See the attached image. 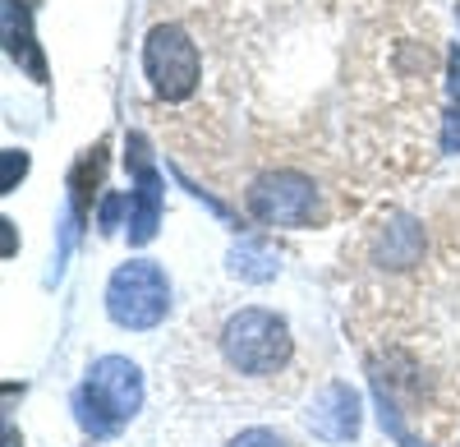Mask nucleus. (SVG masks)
I'll list each match as a JSON object with an SVG mask.
<instances>
[{
	"mask_svg": "<svg viewBox=\"0 0 460 447\" xmlns=\"http://www.w3.org/2000/svg\"><path fill=\"white\" fill-rule=\"evenodd\" d=\"M138 406H143V374L125 355H102L88 369V383L74 392V416L93 438H106L120 425H129Z\"/></svg>",
	"mask_w": 460,
	"mask_h": 447,
	"instance_id": "1",
	"label": "nucleus"
},
{
	"mask_svg": "<svg viewBox=\"0 0 460 447\" xmlns=\"http://www.w3.org/2000/svg\"><path fill=\"white\" fill-rule=\"evenodd\" d=\"M290 327L272 309H240L221 323V355L244 379H277L290 364Z\"/></svg>",
	"mask_w": 460,
	"mask_h": 447,
	"instance_id": "2",
	"label": "nucleus"
},
{
	"mask_svg": "<svg viewBox=\"0 0 460 447\" xmlns=\"http://www.w3.org/2000/svg\"><path fill=\"white\" fill-rule=\"evenodd\" d=\"M171 309V282L157 264L147 258H129L111 273L106 282V314L115 327H129V332H147L157 327Z\"/></svg>",
	"mask_w": 460,
	"mask_h": 447,
	"instance_id": "3",
	"label": "nucleus"
},
{
	"mask_svg": "<svg viewBox=\"0 0 460 447\" xmlns=\"http://www.w3.org/2000/svg\"><path fill=\"white\" fill-rule=\"evenodd\" d=\"M143 69L147 84L162 102H184L194 97L199 79H203V56L199 42L189 37L180 23H157L143 42Z\"/></svg>",
	"mask_w": 460,
	"mask_h": 447,
	"instance_id": "4",
	"label": "nucleus"
},
{
	"mask_svg": "<svg viewBox=\"0 0 460 447\" xmlns=\"http://www.w3.org/2000/svg\"><path fill=\"white\" fill-rule=\"evenodd\" d=\"M249 212L267 227L304 231L318 221V184L299 171H267L249 184Z\"/></svg>",
	"mask_w": 460,
	"mask_h": 447,
	"instance_id": "5",
	"label": "nucleus"
},
{
	"mask_svg": "<svg viewBox=\"0 0 460 447\" xmlns=\"http://www.w3.org/2000/svg\"><path fill=\"white\" fill-rule=\"evenodd\" d=\"M125 162L134 166V212H129V245H147L162 227V175L152 166V153H147V139L143 134H129L125 139Z\"/></svg>",
	"mask_w": 460,
	"mask_h": 447,
	"instance_id": "6",
	"label": "nucleus"
},
{
	"mask_svg": "<svg viewBox=\"0 0 460 447\" xmlns=\"http://www.w3.org/2000/svg\"><path fill=\"white\" fill-rule=\"evenodd\" d=\"M359 420H364V401L350 383H327L318 397H314V411H309V429L327 443H350L359 434Z\"/></svg>",
	"mask_w": 460,
	"mask_h": 447,
	"instance_id": "7",
	"label": "nucleus"
},
{
	"mask_svg": "<svg viewBox=\"0 0 460 447\" xmlns=\"http://www.w3.org/2000/svg\"><path fill=\"white\" fill-rule=\"evenodd\" d=\"M377 264L382 268H414L424 264V227L414 217H387L377 231Z\"/></svg>",
	"mask_w": 460,
	"mask_h": 447,
	"instance_id": "8",
	"label": "nucleus"
},
{
	"mask_svg": "<svg viewBox=\"0 0 460 447\" xmlns=\"http://www.w3.org/2000/svg\"><path fill=\"white\" fill-rule=\"evenodd\" d=\"M226 268H230V277L262 286V282H272V277L281 273V254H277L272 240H258V236H253V240H240L235 249L226 254Z\"/></svg>",
	"mask_w": 460,
	"mask_h": 447,
	"instance_id": "9",
	"label": "nucleus"
},
{
	"mask_svg": "<svg viewBox=\"0 0 460 447\" xmlns=\"http://www.w3.org/2000/svg\"><path fill=\"white\" fill-rule=\"evenodd\" d=\"M5 47H10V56L32 74L37 84H47V65H42V56H37V47H32V32H28V10H23V0H5Z\"/></svg>",
	"mask_w": 460,
	"mask_h": 447,
	"instance_id": "10",
	"label": "nucleus"
},
{
	"mask_svg": "<svg viewBox=\"0 0 460 447\" xmlns=\"http://www.w3.org/2000/svg\"><path fill=\"white\" fill-rule=\"evenodd\" d=\"M106 143H97V148H88V153L79 157V166H74V175H69V199H74V217H88V208H93V194H97V184H102V166H106Z\"/></svg>",
	"mask_w": 460,
	"mask_h": 447,
	"instance_id": "11",
	"label": "nucleus"
},
{
	"mask_svg": "<svg viewBox=\"0 0 460 447\" xmlns=\"http://www.w3.org/2000/svg\"><path fill=\"white\" fill-rule=\"evenodd\" d=\"M226 447H286V443H281V434H272V429H240Z\"/></svg>",
	"mask_w": 460,
	"mask_h": 447,
	"instance_id": "12",
	"label": "nucleus"
},
{
	"mask_svg": "<svg viewBox=\"0 0 460 447\" xmlns=\"http://www.w3.org/2000/svg\"><path fill=\"white\" fill-rule=\"evenodd\" d=\"M28 175V153H23V148H10V153H5V180H0V190H14V184Z\"/></svg>",
	"mask_w": 460,
	"mask_h": 447,
	"instance_id": "13",
	"label": "nucleus"
},
{
	"mask_svg": "<svg viewBox=\"0 0 460 447\" xmlns=\"http://www.w3.org/2000/svg\"><path fill=\"white\" fill-rule=\"evenodd\" d=\"M120 208H125L120 194H111V199L102 203V231H115V221H120Z\"/></svg>",
	"mask_w": 460,
	"mask_h": 447,
	"instance_id": "14",
	"label": "nucleus"
},
{
	"mask_svg": "<svg viewBox=\"0 0 460 447\" xmlns=\"http://www.w3.org/2000/svg\"><path fill=\"white\" fill-rule=\"evenodd\" d=\"M447 74H451V93L460 97V47H451V56H447Z\"/></svg>",
	"mask_w": 460,
	"mask_h": 447,
	"instance_id": "15",
	"label": "nucleus"
},
{
	"mask_svg": "<svg viewBox=\"0 0 460 447\" xmlns=\"http://www.w3.org/2000/svg\"><path fill=\"white\" fill-rule=\"evenodd\" d=\"M456 14H460V5H456Z\"/></svg>",
	"mask_w": 460,
	"mask_h": 447,
	"instance_id": "16",
	"label": "nucleus"
}]
</instances>
